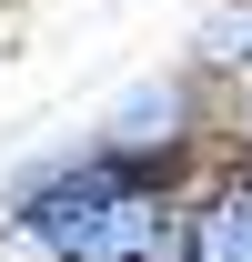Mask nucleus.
Returning <instances> with one entry per match:
<instances>
[{"instance_id":"f257e3e1","label":"nucleus","mask_w":252,"mask_h":262,"mask_svg":"<svg viewBox=\"0 0 252 262\" xmlns=\"http://www.w3.org/2000/svg\"><path fill=\"white\" fill-rule=\"evenodd\" d=\"M192 242L202 262H252V141H222L192 182Z\"/></svg>"},{"instance_id":"f03ea898","label":"nucleus","mask_w":252,"mask_h":262,"mask_svg":"<svg viewBox=\"0 0 252 262\" xmlns=\"http://www.w3.org/2000/svg\"><path fill=\"white\" fill-rule=\"evenodd\" d=\"M202 81H252V0H222L212 20L192 31V51H182Z\"/></svg>"},{"instance_id":"7ed1b4c3","label":"nucleus","mask_w":252,"mask_h":262,"mask_svg":"<svg viewBox=\"0 0 252 262\" xmlns=\"http://www.w3.org/2000/svg\"><path fill=\"white\" fill-rule=\"evenodd\" d=\"M222 141H252V81H222Z\"/></svg>"}]
</instances>
